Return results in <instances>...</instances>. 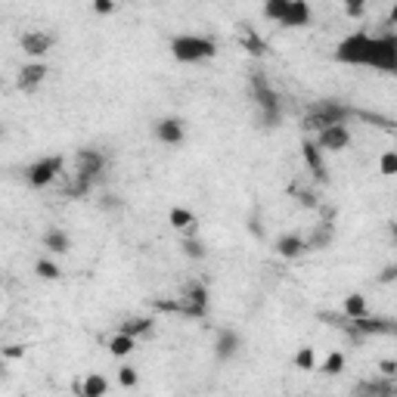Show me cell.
Listing matches in <instances>:
<instances>
[{"label": "cell", "instance_id": "obj_23", "mask_svg": "<svg viewBox=\"0 0 397 397\" xmlns=\"http://www.w3.org/2000/svg\"><path fill=\"white\" fill-rule=\"evenodd\" d=\"M378 167H382V174H388V177H391V174H397V152H394V149L378 159Z\"/></svg>", "mask_w": 397, "mask_h": 397}, {"label": "cell", "instance_id": "obj_10", "mask_svg": "<svg viewBox=\"0 0 397 397\" xmlns=\"http://www.w3.org/2000/svg\"><path fill=\"white\" fill-rule=\"evenodd\" d=\"M323 149L320 143H304V161L310 165V171H314L316 180H326V167H323Z\"/></svg>", "mask_w": 397, "mask_h": 397}, {"label": "cell", "instance_id": "obj_18", "mask_svg": "<svg viewBox=\"0 0 397 397\" xmlns=\"http://www.w3.org/2000/svg\"><path fill=\"white\" fill-rule=\"evenodd\" d=\"M105 388H109V385H105L103 376H90V378L84 382V388H81V391H84L87 397H99V394H105Z\"/></svg>", "mask_w": 397, "mask_h": 397}, {"label": "cell", "instance_id": "obj_24", "mask_svg": "<svg viewBox=\"0 0 397 397\" xmlns=\"http://www.w3.org/2000/svg\"><path fill=\"white\" fill-rule=\"evenodd\" d=\"M34 270H37V276H41V279H56V276H59V267L50 264V261H37Z\"/></svg>", "mask_w": 397, "mask_h": 397}, {"label": "cell", "instance_id": "obj_27", "mask_svg": "<svg viewBox=\"0 0 397 397\" xmlns=\"http://www.w3.org/2000/svg\"><path fill=\"white\" fill-rule=\"evenodd\" d=\"M357 329H363V332H385V326L378 320H363V316H357Z\"/></svg>", "mask_w": 397, "mask_h": 397}, {"label": "cell", "instance_id": "obj_17", "mask_svg": "<svg viewBox=\"0 0 397 397\" xmlns=\"http://www.w3.org/2000/svg\"><path fill=\"white\" fill-rule=\"evenodd\" d=\"M43 242H47V248H53V252H68V236L59 233V230H50V233L43 236Z\"/></svg>", "mask_w": 397, "mask_h": 397}, {"label": "cell", "instance_id": "obj_1", "mask_svg": "<svg viewBox=\"0 0 397 397\" xmlns=\"http://www.w3.org/2000/svg\"><path fill=\"white\" fill-rule=\"evenodd\" d=\"M171 53H174V59H180V62H202V59H211L217 50L208 37L183 34V37H174L171 41Z\"/></svg>", "mask_w": 397, "mask_h": 397}, {"label": "cell", "instance_id": "obj_5", "mask_svg": "<svg viewBox=\"0 0 397 397\" xmlns=\"http://www.w3.org/2000/svg\"><path fill=\"white\" fill-rule=\"evenodd\" d=\"M345 115H347V112L341 109V105H335V103H323V105H316L314 115L307 118V128L323 130V128H329V124H341V121H345Z\"/></svg>", "mask_w": 397, "mask_h": 397}, {"label": "cell", "instance_id": "obj_4", "mask_svg": "<svg viewBox=\"0 0 397 397\" xmlns=\"http://www.w3.org/2000/svg\"><path fill=\"white\" fill-rule=\"evenodd\" d=\"M320 149H329V152H341V149L351 146V134H347L345 124H329V128L320 130Z\"/></svg>", "mask_w": 397, "mask_h": 397}, {"label": "cell", "instance_id": "obj_11", "mask_svg": "<svg viewBox=\"0 0 397 397\" xmlns=\"http://www.w3.org/2000/svg\"><path fill=\"white\" fill-rule=\"evenodd\" d=\"M50 47H53V37L50 34H25L22 37V50L31 56H43Z\"/></svg>", "mask_w": 397, "mask_h": 397}, {"label": "cell", "instance_id": "obj_34", "mask_svg": "<svg viewBox=\"0 0 397 397\" xmlns=\"http://www.w3.org/2000/svg\"><path fill=\"white\" fill-rule=\"evenodd\" d=\"M397 276V267H388V270H385V276L382 279H394Z\"/></svg>", "mask_w": 397, "mask_h": 397}, {"label": "cell", "instance_id": "obj_30", "mask_svg": "<svg viewBox=\"0 0 397 397\" xmlns=\"http://www.w3.org/2000/svg\"><path fill=\"white\" fill-rule=\"evenodd\" d=\"M363 3H366V0H345L347 16H360V12H363Z\"/></svg>", "mask_w": 397, "mask_h": 397}, {"label": "cell", "instance_id": "obj_28", "mask_svg": "<svg viewBox=\"0 0 397 397\" xmlns=\"http://www.w3.org/2000/svg\"><path fill=\"white\" fill-rule=\"evenodd\" d=\"M118 382H121L124 388H130V385H136V369H130V366H124V369H118Z\"/></svg>", "mask_w": 397, "mask_h": 397}, {"label": "cell", "instance_id": "obj_29", "mask_svg": "<svg viewBox=\"0 0 397 397\" xmlns=\"http://www.w3.org/2000/svg\"><path fill=\"white\" fill-rule=\"evenodd\" d=\"M183 248H186V254H190V258H202V254H205L202 242H196V239H186Z\"/></svg>", "mask_w": 397, "mask_h": 397}, {"label": "cell", "instance_id": "obj_26", "mask_svg": "<svg viewBox=\"0 0 397 397\" xmlns=\"http://www.w3.org/2000/svg\"><path fill=\"white\" fill-rule=\"evenodd\" d=\"M295 363L301 366V369H314V351H310V347H301L298 357H295Z\"/></svg>", "mask_w": 397, "mask_h": 397}, {"label": "cell", "instance_id": "obj_25", "mask_svg": "<svg viewBox=\"0 0 397 397\" xmlns=\"http://www.w3.org/2000/svg\"><path fill=\"white\" fill-rule=\"evenodd\" d=\"M341 366H345V357H341V354H329L326 363H323V372L335 376V372H341Z\"/></svg>", "mask_w": 397, "mask_h": 397}, {"label": "cell", "instance_id": "obj_12", "mask_svg": "<svg viewBox=\"0 0 397 397\" xmlns=\"http://www.w3.org/2000/svg\"><path fill=\"white\" fill-rule=\"evenodd\" d=\"M155 134H159V140H165V143H180V140H183V128H180L177 118H165V121H159Z\"/></svg>", "mask_w": 397, "mask_h": 397}, {"label": "cell", "instance_id": "obj_33", "mask_svg": "<svg viewBox=\"0 0 397 397\" xmlns=\"http://www.w3.org/2000/svg\"><path fill=\"white\" fill-rule=\"evenodd\" d=\"M6 357H22V347H16V345L6 347Z\"/></svg>", "mask_w": 397, "mask_h": 397}, {"label": "cell", "instance_id": "obj_14", "mask_svg": "<svg viewBox=\"0 0 397 397\" xmlns=\"http://www.w3.org/2000/svg\"><path fill=\"white\" fill-rule=\"evenodd\" d=\"M254 90H258V99L264 105V112H276V93L267 87L264 78H254Z\"/></svg>", "mask_w": 397, "mask_h": 397}, {"label": "cell", "instance_id": "obj_32", "mask_svg": "<svg viewBox=\"0 0 397 397\" xmlns=\"http://www.w3.org/2000/svg\"><path fill=\"white\" fill-rule=\"evenodd\" d=\"M93 10H96V12H112V0H93Z\"/></svg>", "mask_w": 397, "mask_h": 397}, {"label": "cell", "instance_id": "obj_36", "mask_svg": "<svg viewBox=\"0 0 397 397\" xmlns=\"http://www.w3.org/2000/svg\"><path fill=\"white\" fill-rule=\"evenodd\" d=\"M394 236H397V227H394Z\"/></svg>", "mask_w": 397, "mask_h": 397}, {"label": "cell", "instance_id": "obj_35", "mask_svg": "<svg viewBox=\"0 0 397 397\" xmlns=\"http://www.w3.org/2000/svg\"><path fill=\"white\" fill-rule=\"evenodd\" d=\"M391 19H394V22H397V3H394V10H391Z\"/></svg>", "mask_w": 397, "mask_h": 397}, {"label": "cell", "instance_id": "obj_3", "mask_svg": "<svg viewBox=\"0 0 397 397\" xmlns=\"http://www.w3.org/2000/svg\"><path fill=\"white\" fill-rule=\"evenodd\" d=\"M369 34H351L345 37V41L338 43V50H335V59L338 62H347V65H366V53H369Z\"/></svg>", "mask_w": 397, "mask_h": 397}, {"label": "cell", "instance_id": "obj_13", "mask_svg": "<svg viewBox=\"0 0 397 397\" xmlns=\"http://www.w3.org/2000/svg\"><path fill=\"white\" fill-rule=\"evenodd\" d=\"M276 252L283 254V258H298V254L304 252V239H298V236H283V239L276 242Z\"/></svg>", "mask_w": 397, "mask_h": 397}, {"label": "cell", "instance_id": "obj_2", "mask_svg": "<svg viewBox=\"0 0 397 397\" xmlns=\"http://www.w3.org/2000/svg\"><path fill=\"white\" fill-rule=\"evenodd\" d=\"M366 65L382 68V72H397V37H372Z\"/></svg>", "mask_w": 397, "mask_h": 397}, {"label": "cell", "instance_id": "obj_7", "mask_svg": "<svg viewBox=\"0 0 397 397\" xmlns=\"http://www.w3.org/2000/svg\"><path fill=\"white\" fill-rule=\"evenodd\" d=\"M59 167H62V159H59V155H53V159H41V161H37V165L28 171L31 186H47L50 180H56Z\"/></svg>", "mask_w": 397, "mask_h": 397}, {"label": "cell", "instance_id": "obj_15", "mask_svg": "<svg viewBox=\"0 0 397 397\" xmlns=\"http://www.w3.org/2000/svg\"><path fill=\"white\" fill-rule=\"evenodd\" d=\"M109 351L115 354V357H128V354L134 351V335H128V332H118L115 338L109 341Z\"/></svg>", "mask_w": 397, "mask_h": 397}, {"label": "cell", "instance_id": "obj_22", "mask_svg": "<svg viewBox=\"0 0 397 397\" xmlns=\"http://www.w3.org/2000/svg\"><path fill=\"white\" fill-rule=\"evenodd\" d=\"M121 332H128V335H140V332H149V320H128V323H121Z\"/></svg>", "mask_w": 397, "mask_h": 397}, {"label": "cell", "instance_id": "obj_8", "mask_svg": "<svg viewBox=\"0 0 397 397\" xmlns=\"http://www.w3.org/2000/svg\"><path fill=\"white\" fill-rule=\"evenodd\" d=\"M307 22H310V6H307V0H292L289 12H285V19H283V25H285V28H304Z\"/></svg>", "mask_w": 397, "mask_h": 397}, {"label": "cell", "instance_id": "obj_6", "mask_svg": "<svg viewBox=\"0 0 397 397\" xmlns=\"http://www.w3.org/2000/svg\"><path fill=\"white\" fill-rule=\"evenodd\" d=\"M103 171V155L93 152V149H81L78 152V174H81V190H87V183H90L96 174Z\"/></svg>", "mask_w": 397, "mask_h": 397}, {"label": "cell", "instance_id": "obj_16", "mask_svg": "<svg viewBox=\"0 0 397 397\" xmlns=\"http://www.w3.org/2000/svg\"><path fill=\"white\" fill-rule=\"evenodd\" d=\"M289 6H292V0H267V3H264V16L283 22L285 12H289Z\"/></svg>", "mask_w": 397, "mask_h": 397}, {"label": "cell", "instance_id": "obj_21", "mask_svg": "<svg viewBox=\"0 0 397 397\" xmlns=\"http://www.w3.org/2000/svg\"><path fill=\"white\" fill-rule=\"evenodd\" d=\"M171 223L177 230H183V227H190V223H196V221H192V214L186 208H171Z\"/></svg>", "mask_w": 397, "mask_h": 397}, {"label": "cell", "instance_id": "obj_31", "mask_svg": "<svg viewBox=\"0 0 397 397\" xmlns=\"http://www.w3.org/2000/svg\"><path fill=\"white\" fill-rule=\"evenodd\" d=\"M245 47H248V50H252V53H264V43H261V41H258V37H254V34H252V31H248V37H245Z\"/></svg>", "mask_w": 397, "mask_h": 397}, {"label": "cell", "instance_id": "obj_20", "mask_svg": "<svg viewBox=\"0 0 397 397\" xmlns=\"http://www.w3.org/2000/svg\"><path fill=\"white\" fill-rule=\"evenodd\" d=\"M345 314L347 316H363L366 314V298L363 295H351L345 301Z\"/></svg>", "mask_w": 397, "mask_h": 397}, {"label": "cell", "instance_id": "obj_19", "mask_svg": "<svg viewBox=\"0 0 397 397\" xmlns=\"http://www.w3.org/2000/svg\"><path fill=\"white\" fill-rule=\"evenodd\" d=\"M233 351H236V335L223 332L221 338H217V357H233Z\"/></svg>", "mask_w": 397, "mask_h": 397}, {"label": "cell", "instance_id": "obj_9", "mask_svg": "<svg viewBox=\"0 0 397 397\" xmlns=\"http://www.w3.org/2000/svg\"><path fill=\"white\" fill-rule=\"evenodd\" d=\"M47 74H50V68L43 65V62H34V65H25L22 72H19V87H22V90H31V87H37L43 78H47Z\"/></svg>", "mask_w": 397, "mask_h": 397}]
</instances>
